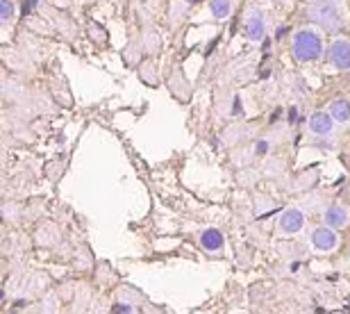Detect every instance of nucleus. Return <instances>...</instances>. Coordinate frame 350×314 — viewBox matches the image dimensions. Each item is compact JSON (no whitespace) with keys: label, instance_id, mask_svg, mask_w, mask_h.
I'll use <instances>...</instances> for the list:
<instances>
[{"label":"nucleus","instance_id":"nucleus-7","mask_svg":"<svg viewBox=\"0 0 350 314\" xmlns=\"http://www.w3.org/2000/svg\"><path fill=\"white\" fill-rule=\"evenodd\" d=\"M307 128H310L314 137H332L337 121H334L327 109H314L310 118H307Z\"/></svg>","mask_w":350,"mask_h":314},{"label":"nucleus","instance_id":"nucleus-14","mask_svg":"<svg viewBox=\"0 0 350 314\" xmlns=\"http://www.w3.org/2000/svg\"><path fill=\"white\" fill-rule=\"evenodd\" d=\"M348 269H350V257H348Z\"/></svg>","mask_w":350,"mask_h":314},{"label":"nucleus","instance_id":"nucleus-1","mask_svg":"<svg viewBox=\"0 0 350 314\" xmlns=\"http://www.w3.org/2000/svg\"><path fill=\"white\" fill-rule=\"evenodd\" d=\"M327 44H325V32L319 25L307 23L298 25L291 32V55L298 64H314L325 57Z\"/></svg>","mask_w":350,"mask_h":314},{"label":"nucleus","instance_id":"nucleus-13","mask_svg":"<svg viewBox=\"0 0 350 314\" xmlns=\"http://www.w3.org/2000/svg\"><path fill=\"white\" fill-rule=\"evenodd\" d=\"M307 3H317V0H307Z\"/></svg>","mask_w":350,"mask_h":314},{"label":"nucleus","instance_id":"nucleus-6","mask_svg":"<svg viewBox=\"0 0 350 314\" xmlns=\"http://www.w3.org/2000/svg\"><path fill=\"white\" fill-rule=\"evenodd\" d=\"M314 7H319L321 14L319 12H312V21H314V25H319L321 30H327V32H332V30H337L339 27V14H337V7H334L330 0H317V3H312Z\"/></svg>","mask_w":350,"mask_h":314},{"label":"nucleus","instance_id":"nucleus-12","mask_svg":"<svg viewBox=\"0 0 350 314\" xmlns=\"http://www.w3.org/2000/svg\"><path fill=\"white\" fill-rule=\"evenodd\" d=\"M16 16V0H0V23L5 27Z\"/></svg>","mask_w":350,"mask_h":314},{"label":"nucleus","instance_id":"nucleus-10","mask_svg":"<svg viewBox=\"0 0 350 314\" xmlns=\"http://www.w3.org/2000/svg\"><path fill=\"white\" fill-rule=\"evenodd\" d=\"M325 109L332 114L337 125H350V99L348 96H337V99H332Z\"/></svg>","mask_w":350,"mask_h":314},{"label":"nucleus","instance_id":"nucleus-4","mask_svg":"<svg viewBox=\"0 0 350 314\" xmlns=\"http://www.w3.org/2000/svg\"><path fill=\"white\" fill-rule=\"evenodd\" d=\"M327 64L334 66L337 71H350V37H334L327 44L325 51Z\"/></svg>","mask_w":350,"mask_h":314},{"label":"nucleus","instance_id":"nucleus-5","mask_svg":"<svg viewBox=\"0 0 350 314\" xmlns=\"http://www.w3.org/2000/svg\"><path fill=\"white\" fill-rule=\"evenodd\" d=\"M243 32H246L248 41L253 44H262L266 37V18L260 7H250L246 18H243Z\"/></svg>","mask_w":350,"mask_h":314},{"label":"nucleus","instance_id":"nucleus-8","mask_svg":"<svg viewBox=\"0 0 350 314\" xmlns=\"http://www.w3.org/2000/svg\"><path fill=\"white\" fill-rule=\"evenodd\" d=\"M198 241H200V248L209 255L226 253V235H223V230L214 228V226L202 228L200 235H198Z\"/></svg>","mask_w":350,"mask_h":314},{"label":"nucleus","instance_id":"nucleus-11","mask_svg":"<svg viewBox=\"0 0 350 314\" xmlns=\"http://www.w3.org/2000/svg\"><path fill=\"white\" fill-rule=\"evenodd\" d=\"M207 12L214 21H228L234 14V0H207Z\"/></svg>","mask_w":350,"mask_h":314},{"label":"nucleus","instance_id":"nucleus-9","mask_svg":"<svg viewBox=\"0 0 350 314\" xmlns=\"http://www.w3.org/2000/svg\"><path fill=\"white\" fill-rule=\"evenodd\" d=\"M323 223L334 230H344L350 226V209L341 203H332L323 209Z\"/></svg>","mask_w":350,"mask_h":314},{"label":"nucleus","instance_id":"nucleus-3","mask_svg":"<svg viewBox=\"0 0 350 314\" xmlns=\"http://www.w3.org/2000/svg\"><path fill=\"white\" fill-rule=\"evenodd\" d=\"M307 228V214L303 207H286L278 219V235L282 237H296Z\"/></svg>","mask_w":350,"mask_h":314},{"label":"nucleus","instance_id":"nucleus-2","mask_svg":"<svg viewBox=\"0 0 350 314\" xmlns=\"http://www.w3.org/2000/svg\"><path fill=\"white\" fill-rule=\"evenodd\" d=\"M307 244L317 255H332L337 253L341 246V237L339 230H334L325 223H319L310 230V237H307Z\"/></svg>","mask_w":350,"mask_h":314}]
</instances>
